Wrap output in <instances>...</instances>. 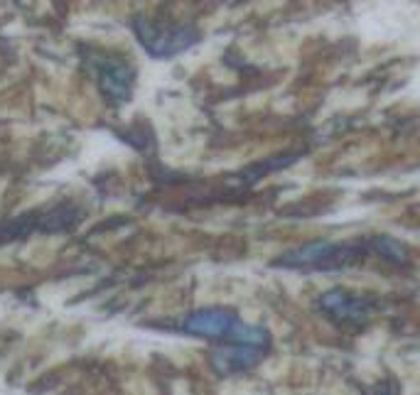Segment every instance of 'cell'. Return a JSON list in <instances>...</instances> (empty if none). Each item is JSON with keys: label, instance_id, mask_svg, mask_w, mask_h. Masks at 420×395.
I'll return each instance as SVG.
<instances>
[{"label": "cell", "instance_id": "cell-1", "mask_svg": "<svg viewBox=\"0 0 420 395\" xmlns=\"http://www.w3.org/2000/svg\"><path fill=\"white\" fill-rule=\"evenodd\" d=\"M236 324V319L231 317L224 309H204V312H197L184 322V329L194 334H207V337H222V334H229Z\"/></svg>", "mask_w": 420, "mask_h": 395}, {"label": "cell", "instance_id": "cell-2", "mask_svg": "<svg viewBox=\"0 0 420 395\" xmlns=\"http://www.w3.org/2000/svg\"><path fill=\"white\" fill-rule=\"evenodd\" d=\"M339 251H342V248L332 246V243H322V241L307 243V246L285 253V256L280 258V265H283V268H303V265L327 263V261H332Z\"/></svg>", "mask_w": 420, "mask_h": 395}, {"label": "cell", "instance_id": "cell-3", "mask_svg": "<svg viewBox=\"0 0 420 395\" xmlns=\"http://www.w3.org/2000/svg\"><path fill=\"white\" fill-rule=\"evenodd\" d=\"M214 368L219 373H238V371H248L253 368L261 356H258L256 349L251 347H236V349H224V351L214 354Z\"/></svg>", "mask_w": 420, "mask_h": 395}, {"label": "cell", "instance_id": "cell-4", "mask_svg": "<svg viewBox=\"0 0 420 395\" xmlns=\"http://www.w3.org/2000/svg\"><path fill=\"white\" fill-rule=\"evenodd\" d=\"M229 334H231V339L238 347H263V344H268L266 329L251 327V324H234V329Z\"/></svg>", "mask_w": 420, "mask_h": 395}, {"label": "cell", "instance_id": "cell-5", "mask_svg": "<svg viewBox=\"0 0 420 395\" xmlns=\"http://www.w3.org/2000/svg\"><path fill=\"white\" fill-rule=\"evenodd\" d=\"M322 307L327 309V312L342 314V317H349V314H357V309H354L352 299H349L347 294L342 292V290H332V292L324 294V297H322Z\"/></svg>", "mask_w": 420, "mask_h": 395}, {"label": "cell", "instance_id": "cell-6", "mask_svg": "<svg viewBox=\"0 0 420 395\" xmlns=\"http://www.w3.org/2000/svg\"><path fill=\"white\" fill-rule=\"evenodd\" d=\"M374 246H376L378 253H383V256L391 258V261L403 263L408 258L406 248H403L398 241H393V238H376V241H374Z\"/></svg>", "mask_w": 420, "mask_h": 395}]
</instances>
